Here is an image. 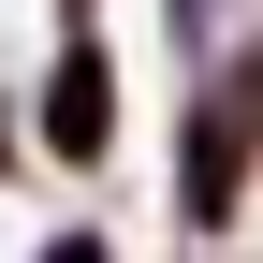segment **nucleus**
I'll return each mask as SVG.
<instances>
[{
  "label": "nucleus",
  "instance_id": "nucleus-5",
  "mask_svg": "<svg viewBox=\"0 0 263 263\" xmlns=\"http://www.w3.org/2000/svg\"><path fill=\"white\" fill-rule=\"evenodd\" d=\"M15 161H29V132H15V117H0V176H15Z\"/></svg>",
  "mask_w": 263,
  "mask_h": 263
},
{
  "label": "nucleus",
  "instance_id": "nucleus-2",
  "mask_svg": "<svg viewBox=\"0 0 263 263\" xmlns=\"http://www.w3.org/2000/svg\"><path fill=\"white\" fill-rule=\"evenodd\" d=\"M117 59H103V29H73V44H59L44 59V88H29V146H44L59 161V176H103V161H117Z\"/></svg>",
  "mask_w": 263,
  "mask_h": 263
},
{
  "label": "nucleus",
  "instance_id": "nucleus-6",
  "mask_svg": "<svg viewBox=\"0 0 263 263\" xmlns=\"http://www.w3.org/2000/svg\"><path fill=\"white\" fill-rule=\"evenodd\" d=\"M205 263H234V249H205Z\"/></svg>",
  "mask_w": 263,
  "mask_h": 263
},
{
  "label": "nucleus",
  "instance_id": "nucleus-3",
  "mask_svg": "<svg viewBox=\"0 0 263 263\" xmlns=\"http://www.w3.org/2000/svg\"><path fill=\"white\" fill-rule=\"evenodd\" d=\"M176 44H190V59H219V44H234V0H176Z\"/></svg>",
  "mask_w": 263,
  "mask_h": 263
},
{
  "label": "nucleus",
  "instance_id": "nucleus-4",
  "mask_svg": "<svg viewBox=\"0 0 263 263\" xmlns=\"http://www.w3.org/2000/svg\"><path fill=\"white\" fill-rule=\"evenodd\" d=\"M29 263H117V234H103V219H59V234L29 249Z\"/></svg>",
  "mask_w": 263,
  "mask_h": 263
},
{
  "label": "nucleus",
  "instance_id": "nucleus-1",
  "mask_svg": "<svg viewBox=\"0 0 263 263\" xmlns=\"http://www.w3.org/2000/svg\"><path fill=\"white\" fill-rule=\"evenodd\" d=\"M249 190H263V29L205 59V88H190V117H176V219L205 249L249 234Z\"/></svg>",
  "mask_w": 263,
  "mask_h": 263
}]
</instances>
